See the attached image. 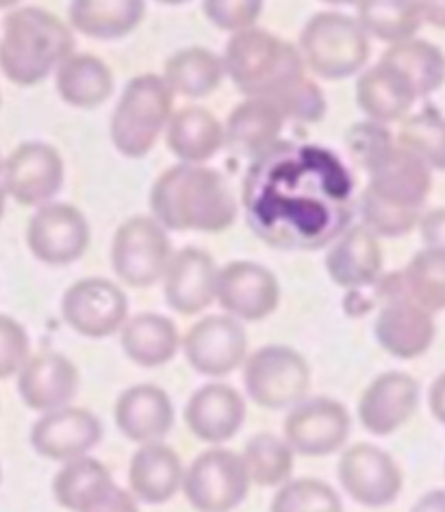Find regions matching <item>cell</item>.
<instances>
[{
	"label": "cell",
	"instance_id": "12",
	"mask_svg": "<svg viewBox=\"0 0 445 512\" xmlns=\"http://www.w3.org/2000/svg\"><path fill=\"white\" fill-rule=\"evenodd\" d=\"M27 246L35 259L46 265L79 261L89 246L85 215L66 202L42 204L29 220Z\"/></svg>",
	"mask_w": 445,
	"mask_h": 512
},
{
	"label": "cell",
	"instance_id": "11",
	"mask_svg": "<svg viewBox=\"0 0 445 512\" xmlns=\"http://www.w3.org/2000/svg\"><path fill=\"white\" fill-rule=\"evenodd\" d=\"M0 176L7 196L22 207H42L59 194L66 168L57 148L42 142H27L3 161Z\"/></svg>",
	"mask_w": 445,
	"mask_h": 512
},
{
	"label": "cell",
	"instance_id": "42",
	"mask_svg": "<svg viewBox=\"0 0 445 512\" xmlns=\"http://www.w3.org/2000/svg\"><path fill=\"white\" fill-rule=\"evenodd\" d=\"M202 9L220 31L239 33L254 27L263 11V0H202Z\"/></svg>",
	"mask_w": 445,
	"mask_h": 512
},
{
	"label": "cell",
	"instance_id": "7",
	"mask_svg": "<svg viewBox=\"0 0 445 512\" xmlns=\"http://www.w3.org/2000/svg\"><path fill=\"white\" fill-rule=\"evenodd\" d=\"M172 259V243L155 217L137 215L126 220L111 243L113 272L131 287L159 283Z\"/></svg>",
	"mask_w": 445,
	"mask_h": 512
},
{
	"label": "cell",
	"instance_id": "5",
	"mask_svg": "<svg viewBox=\"0 0 445 512\" xmlns=\"http://www.w3.org/2000/svg\"><path fill=\"white\" fill-rule=\"evenodd\" d=\"M300 57L317 76L348 79L370 59V40L356 18L324 11L315 14L300 35Z\"/></svg>",
	"mask_w": 445,
	"mask_h": 512
},
{
	"label": "cell",
	"instance_id": "19",
	"mask_svg": "<svg viewBox=\"0 0 445 512\" xmlns=\"http://www.w3.org/2000/svg\"><path fill=\"white\" fill-rule=\"evenodd\" d=\"M419 404V384L402 371H387L370 382L359 400V419L367 432L387 437L409 421Z\"/></svg>",
	"mask_w": 445,
	"mask_h": 512
},
{
	"label": "cell",
	"instance_id": "51",
	"mask_svg": "<svg viewBox=\"0 0 445 512\" xmlns=\"http://www.w3.org/2000/svg\"><path fill=\"white\" fill-rule=\"evenodd\" d=\"M324 3H330V5H352V3H356V0H324Z\"/></svg>",
	"mask_w": 445,
	"mask_h": 512
},
{
	"label": "cell",
	"instance_id": "14",
	"mask_svg": "<svg viewBox=\"0 0 445 512\" xmlns=\"http://www.w3.org/2000/svg\"><path fill=\"white\" fill-rule=\"evenodd\" d=\"M183 350L187 363L198 374L220 378L233 374L246 361L248 337L239 319L231 315H209L189 328Z\"/></svg>",
	"mask_w": 445,
	"mask_h": 512
},
{
	"label": "cell",
	"instance_id": "38",
	"mask_svg": "<svg viewBox=\"0 0 445 512\" xmlns=\"http://www.w3.org/2000/svg\"><path fill=\"white\" fill-rule=\"evenodd\" d=\"M396 144L413 152L430 170L445 172V118L439 111L426 109L406 118Z\"/></svg>",
	"mask_w": 445,
	"mask_h": 512
},
{
	"label": "cell",
	"instance_id": "44",
	"mask_svg": "<svg viewBox=\"0 0 445 512\" xmlns=\"http://www.w3.org/2000/svg\"><path fill=\"white\" fill-rule=\"evenodd\" d=\"M81 512H139V506L133 493L113 484L109 491H105L98 499H94V502L87 508H83Z\"/></svg>",
	"mask_w": 445,
	"mask_h": 512
},
{
	"label": "cell",
	"instance_id": "16",
	"mask_svg": "<svg viewBox=\"0 0 445 512\" xmlns=\"http://www.w3.org/2000/svg\"><path fill=\"white\" fill-rule=\"evenodd\" d=\"M215 300L239 322H259L278 309L281 287L267 267L252 261H233L218 270Z\"/></svg>",
	"mask_w": 445,
	"mask_h": 512
},
{
	"label": "cell",
	"instance_id": "3",
	"mask_svg": "<svg viewBox=\"0 0 445 512\" xmlns=\"http://www.w3.org/2000/svg\"><path fill=\"white\" fill-rule=\"evenodd\" d=\"M222 61L235 87L248 98L274 100L304 76L298 48L254 27L233 33Z\"/></svg>",
	"mask_w": 445,
	"mask_h": 512
},
{
	"label": "cell",
	"instance_id": "41",
	"mask_svg": "<svg viewBox=\"0 0 445 512\" xmlns=\"http://www.w3.org/2000/svg\"><path fill=\"white\" fill-rule=\"evenodd\" d=\"M281 109L285 120H298V122H320L322 115L326 113V100L322 89L317 87L307 76L291 85L285 94L270 100Z\"/></svg>",
	"mask_w": 445,
	"mask_h": 512
},
{
	"label": "cell",
	"instance_id": "20",
	"mask_svg": "<svg viewBox=\"0 0 445 512\" xmlns=\"http://www.w3.org/2000/svg\"><path fill=\"white\" fill-rule=\"evenodd\" d=\"M161 280L170 309L181 315H198L215 300L218 267L205 250L183 248L172 254Z\"/></svg>",
	"mask_w": 445,
	"mask_h": 512
},
{
	"label": "cell",
	"instance_id": "4",
	"mask_svg": "<svg viewBox=\"0 0 445 512\" xmlns=\"http://www.w3.org/2000/svg\"><path fill=\"white\" fill-rule=\"evenodd\" d=\"M174 109V94L163 76H135L118 100L111 118V142L120 155L142 159L155 148Z\"/></svg>",
	"mask_w": 445,
	"mask_h": 512
},
{
	"label": "cell",
	"instance_id": "31",
	"mask_svg": "<svg viewBox=\"0 0 445 512\" xmlns=\"http://www.w3.org/2000/svg\"><path fill=\"white\" fill-rule=\"evenodd\" d=\"M57 92L76 109H96L113 94V74L94 55H70L57 68Z\"/></svg>",
	"mask_w": 445,
	"mask_h": 512
},
{
	"label": "cell",
	"instance_id": "33",
	"mask_svg": "<svg viewBox=\"0 0 445 512\" xmlns=\"http://www.w3.org/2000/svg\"><path fill=\"white\" fill-rule=\"evenodd\" d=\"M356 9L361 29L387 44L413 40L424 24L417 0H356Z\"/></svg>",
	"mask_w": 445,
	"mask_h": 512
},
{
	"label": "cell",
	"instance_id": "36",
	"mask_svg": "<svg viewBox=\"0 0 445 512\" xmlns=\"http://www.w3.org/2000/svg\"><path fill=\"white\" fill-rule=\"evenodd\" d=\"M402 291L428 313L445 311V254L437 250L417 252L400 272Z\"/></svg>",
	"mask_w": 445,
	"mask_h": 512
},
{
	"label": "cell",
	"instance_id": "18",
	"mask_svg": "<svg viewBox=\"0 0 445 512\" xmlns=\"http://www.w3.org/2000/svg\"><path fill=\"white\" fill-rule=\"evenodd\" d=\"M100 439H103V426L98 417L87 408L74 406L44 413L31 430L33 450L48 460H59V463L87 456Z\"/></svg>",
	"mask_w": 445,
	"mask_h": 512
},
{
	"label": "cell",
	"instance_id": "22",
	"mask_svg": "<svg viewBox=\"0 0 445 512\" xmlns=\"http://www.w3.org/2000/svg\"><path fill=\"white\" fill-rule=\"evenodd\" d=\"M246 421V402L228 384L211 382L200 387L185 406V424L205 443L233 439Z\"/></svg>",
	"mask_w": 445,
	"mask_h": 512
},
{
	"label": "cell",
	"instance_id": "28",
	"mask_svg": "<svg viewBox=\"0 0 445 512\" xmlns=\"http://www.w3.org/2000/svg\"><path fill=\"white\" fill-rule=\"evenodd\" d=\"M165 144L183 163L200 165L218 155L224 146V126L202 107H185L172 113L165 126Z\"/></svg>",
	"mask_w": 445,
	"mask_h": 512
},
{
	"label": "cell",
	"instance_id": "52",
	"mask_svg": "<svg viewBox=\"0 0 445 512\" xmlns=\"http://www.w3.org/2000/svg\"><path fill=\"white\" fill-rule=\"evenodd\" d=\"M157 3H163V5H183V3H187V0H157Z\"/></svg>",
	"mask_w": 445,
	"mask_h": 512
},
{
	"label": "cell",
	"instance_id": "48",
	"mask_svg": "<svg viewBox=\"0 0 445 512\" xmlns=\"http://www.w3.org/2000/svg\"><path fill=\"white\" fill-rule=\"evenodd\" d=\"M411 512H445V491H430L419 497Z\"/></svg>",
	"mask_w": 445,
	"mask_h": 512
},
{
	"label": "cell",
	"instance_id": "27",
	"mask_svg": "<svg viewBox=\"0 0 445 512\" xmlns=\"http://www.w3.org/2000/svg\"><path fill=\"white\" fill-rule=\"evenodd\" d=\"M183 463L172 447L146 443L133 454L129 484L135 499L146 504H165L183 486Z\"/></svg>",
	"mask_w": 445,
	"mask_h": 512
},
{
	"label": "cell",
	"instance_id": "10",
	"mask_svg": "<svg viewBox=\"0 0 445 512\" xmlns=\"http://www.w3.org/2000/svg\"><path fill=\"white\" fill-rule=\"evenodd\" d=\"M363 168L370 174L367 191L398 207L422 211L432 189V170L413 152L391 142L367 159Z\"/></svg>",
	"mask_w": 445,
	"mask_h": 512
},
{
	"label": "cell",
	"instance_id": "30",
	"mask_svg": "<svg viewBox=\"0 0 445 512\" xmlns=\"http://www.w3.org/2000/svg\"><path fill=\"white\" fill-rule=\"evenodd\" d=\"M122 330V348L139 367H161L178 352V330L172 319L157 313H142L126 319Z\"/></svg>",
	"mask_w": 445,
	"mask_h": 512
},
{
	"label": "cell",
	"instance_id": "46",
	"mask_svg": "<svg viewBox=\"0 0 445 512\" xmlns=\"http://www.w3.org/2000/svg\"><path fill=\"white\" fill-rule=\"evenodd\" d=\"M422 20L437 29H445V0H417Z\"/></svg>",
	"mask_w": 445,
	"mask_h": 512
},
{
	"label": "cell",
	"instance_id": "25",
	"mask_svg": "<svg viewBox=\"0 0 445 512\" xmlns=\"http://www.w3.org/2000/svg\"><path fill=\"white\" fill-rule=\"evenodd\" d=\"M417 94L406 76L380 59L378 66L365 70L356 83V102L374 124H391L409 118Z\"/></svg>",
	"mask_w": 445,
	"mask_h": 512
},
{
	"label": "cell",
	"instance_id": "34",
	"mask_svg": "<svg viewBox=\"0 0 445 512\" xmlns=\"http://www.w3.org/2000/svg\"><path fill=\"white\" fill-rule=\"evenodd\" d=\"M383 61L391 63L406 76L417 98L430 96L445 83V55L441 48L430 42L413 37V40L391 44Z\"/></svg>",
	"mask_w": 445,
	"mask_h": 512
},
{
	"label": "cell",
	"instance_id": "50",
	"mask_svg": "<svg viewBox=\"0 0 445 512\" xmlns=\"http://www.w3.org/2000/svg\"><path fill=\"white\" fill-rule=\"evenodd\" d=\"M18 3H20V0H0V9H9V7H14Z\"/></svg>",
	"mask_w": 445,
	"mask_h": 512
},
{
	"label": "cell",
	"instance_id": "39",
	"mask_svg": "<svg viewBox=\"0 0 445 512\" xmlns=\"http://www.w3.org/2000/svg\"><path fill=\"white\" fill-rule=\"evenodd\" d=\"M270 512H343V504L333 486L302 478L285 482L278 489Z\"/></svg>",
	"mask_w": 445,
	"mask_h": 512
},
{
	"label": "cell",
	"instance_id": "43",
	"mask_svg": "<svg viewBox=\"0 0 445 512\" xmlns=\"http://www.w3.org/2000/svg\"><path fill=\"white\" fill-rule=\"evenodd\" d=\"M29 335L14 317L0 315V380L16 376L29 354Z\"/></svg>",
	"mask_w": 445,
	"mask_h": 512
},
{
	"label": "cell",
	"instance_id": "2",
	"mask_svg": "<svg viewBox=\"0 0 445 512\" xmlns=\"http://www.w3.org/2000/svg\"><path fill=\"white\" fill-rule=\"evenodd\" d=\"M74 55V35L55 14L22 7L7 14L0 40V70L11 83L31 87Z\"/></svg>",
	"mask_w": 445,
	"mask_h": 512
},
{
	"label": "cell",
	"instance_id": "45",
	"mask_svg": "<svg viewBox=\"0 0 445 512\" xmlns=\"http://www.w3.org/2000/svg\"><path fill=\"white\" fill-rule=\"evenodd\" d=\"M419 230L428 250L445 254V209H435L419 220Z\"/></svg>",
	"mask_w": 445,
	"mask_h": 512
},
{
	"label": "cell",
	"instance_id": "49",
	"mask_svg": "<svg viewBox=\"0 0 445 512\" xmlns=\"http://www.w3.org/2000/svg\"><path fill=\"white\" fill-rule=\"evenodd\" d=\"M5 200H7V194L3 189V183H0V217H3V213H5Z\"/></svg>",
	"mask_w": 445,
	"mask_h": 512
},
{
	"label": "cell",
	"instance_id": "24",
	"mask_svg": "<svg viewBox=\"0 0 445 512\" xmlns=\"http://www.w3.org/2000/svg\"><path fill=\"white\" fill-rule=\"evenodd\" d=\"M326 272L343 289L374 285L383 274V248L378 237L365 226L343 233L326 256Z\"/></svg>",
	"mask_w": 445,
	"mask_h": 512
},
{
	"label": "cell",
	"instance_id": "37",
	"mask_svg": "<svg viewBox=\"0 0 445 512\" xmlns=\"http://www.w3.org/2000/svg\"><path fill=\"white\" fill-rule=\"evenodd\" d=\"M244 465L250 482L259 486L285 484L294 471V450L270 432H261L246 443Z\"/></svg>",
	"mask_w": 445,
	"mask_h": 512
},
{
	"label": "cell",
	"instance_id": "35",
	"mask_svg": "<svg viewBox=\"0 0 445 512\" xmlns=\"http://www.w3.org/2000/svg\"><path fill=\"white\" fill-rule=\"evenodd\" d=\"M113 486L109 469L96 458L81 456L68 460L53 482L57 504L72 512H81Z\"/></svg>",
	"mask_w": 445,
	"mask_h": 512
},
{
	"label": "cell",
	"instance_id": "17",
	"mask_svg": "<svg viewBox=\"0 0 445 512\" xmlns=\"http://www.w3.org/2000/svg\"><path fill=\"white\" fill-rule=\"evenodd\" d=\"M285 443L302 456L335 454L350 434V415L330 398L298 402L285 419Z\"/></svg>",
	"mask_w": 445,
	"mask_h": 512
},
{
	"label": "cell",
	"instance_id": "15",
	"mask_svg": "<svg viewBox=\"0 0 445 512\" xmlns=\"http://www.w3.org/2000/svg\"><path fill=\"white\" fill-rule=\"evenodd\" d=\"M343 489L363 506H389L402 491V471L387 452L370 443L352 445L343 452L337 469Z\"/></svg>",
	"mask_w": 445,
	"mask_h": 512
},
{
	"label": "cell",
	"instance_id": "47",
	"mask_svg": "<svg viewBox=\"0 0 445 512\" xmlns=\"http://www.w3.org/2000/svg\"><path fill=\"white\" fill-rule=\"evenodd\" d=\"M428 404H430V413L435 415L439 424L445 426V374H441L435 382H432Z\"/></svg>",
	"mask_w": 445,
	"mask_h": 512
},
{
	"label": "cell",
	"instance_id": "1",
	"mask_svg": "<svg viewBox=\"0 0 445 512\" xmlns=\"http://www.w3.org/2000/svg\"><path fill=\"white\" fill-rule=\"evenodd\" d=\"M150 209L165 230L222 233L237 220V200L224 178L194 163L174 165L157 178Z\"/></svg>",
	"mask_w": 445,
	"mask_h": 512
},
{
	"label": "cell",
	"instance_id": "13",
	"mask_svg": "<svg viewBox=\"0 0 445 512\" xmlns=\"http://www.w3.org/2000/svg\"><path fill=\"white\" fill-rule=\"evenodd\" d=\"M393 283L396 287L389 289L387 302L376 317L374 335L385 352L402 358V361H411L430 350L437 326L432 313L415 304L402 291L400 274L393 276Z\"/></svg>",
	"mask_w": 445,
	"mask_h": 512
},
{
	"label": "cell",
	"instance_id": "9",
	"mask_svg": "<svg viewBox=\"0 0 445 512\" xmlns=\"http://www.w3.org/2000/svg\"><path fill=\"white\" fill-rule=\"evenodd\" d=\"M61 315L79 335L103 339L116 335L129 319V300L107 278H83L63 296Z\"/></svg>",
	"mask_w": 445,
	"mask_h": 512
},
{
	"label": "cell",
	"instance_id": "23",
	"mask_svg": "<svg viewBox=\"0 0 445 512\" xmlns=\"http://www.w3.org/2000/svg\"><path fill=\"white\" fill-rule=\"evenodd\" d=\"M113 417L126 439L142 445L159 443L172 430L174 406L170 395L155 384H137L120 395Z\"/></svg>",
	"mask_w": 445,
	"mask_h": 512
},
{
	"label": "cell",
	"instance_id": "40",
	"mask_svg": "<svg viewBox=\"0 0 445 512\" xmlns=\"http://www.w3.org/2000/svg\"><path fill=\"white\" fill-rule=\"evenodd\" d=\"M361 215L363 226L370 228L376 237H404L422 220V211L419 209H404L398 204H391L387 200H380L372 191H363L361 198Z\"/></svg>",
	"mask_w": 445,
	"mask_h": 512
},
{
	"label": "cell",
	"instance_id": "26",
	"mask_svg": "<svg viewBox=\"0 0 445 512\" xmlns=\"http://www.w3.org/2000/svg\"><path fill=\"white\" fill-rule=\"evenodd\" d=\"M285 126V115L274 102L248 98L233 109L224 126V146L239 157H261L270 152Z\"/></svg>",
	"mask_w": 445,
	"mask_h": 512
},
{
	"label": "cell",
	"instance_id": "32",
	"mask_svg": "<svg viewBox=\"0 0 445 512\" xmlns=\"http://www.w3.org/2000/svg\"><path fill=\"white\" fill-rule=\"evenodd\" d=\"M224 61L213 50L192 46L174 53L165 61L163 81L172 94L185 98H205L220 87L224 79Z\"/></svg>",
	"mask_w": 445,
	"mask_h": 512
},
{
	"label": "cell",
	"instance_id": "6",
	"mask_svg": "<svg viewBox=\"0 0 445 512\" xmlns=\"http://www.w3.org/2000/svg\"><path fill=\"white\" fill-rule=\"evenodd\" d=\"M244 363L246 391L263 408L296 406L309 393L311 369L304 356L287 345H265Z\"/></svg>",
	"mask_w": 445,
	"mask_h": 512
},
{
	"label": "cell",
	"instance_id": "8",
	"mask_svg": "<svg viewBox=\"0 0 445 512\" xmlns=\"http://www.w3.org/2000/svg\"><path fill=\"white\" fill-rule=\"evenodd\" d=\"M250 478L244 458L228 450L200 454L183 476V491L198 512H231L244 502Z\"/></svg>",
	"mask_w": 445,
	"mask_h": 512
},
{
	"label": "cell",
	"instance_id": "21",
	"mask_svg": "<svg viewBox=\"0 0 445 512\" xmlns=\"http://www.w3.org/2000/svg\"><path fill=\"white\" fill-rule=\"evenodd\" d=\"M18 391L33 411H57L68 406L79 391V369L57 352L33 354L18 371Z\"/></svg>",
	"mask_w": 445,
	"mask_h": 512
},
{
	"label": "cell",
	"instance_id": "29",
	"mask_svg": "<svg viewBox=\"0 0 445 512\" xmlns=\"http://www.w3.org/2000/svg\"><path fill=\"white\" fill-rule=\"evenodd\" d=\"M146 14V0H72V27L92 40H120L133 33Z\"/></svg>",
	"mask_w": 445,
	"mask_h": 512
},
{
	"label": "cell",
	"instance_id": "53",
	"mask_svg": "<svg viewBox=\"0 0 445 512\" xmlns=\"http://www.w3.org/2000/svg\"><path fill=\"white\" fill-rule=\"evenodd\" d=\"M0 174H3V159H0Z\"/></svg>",
	"mask_w": 445,
	"mask_h": 512
}]
</instances>
